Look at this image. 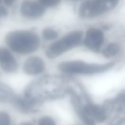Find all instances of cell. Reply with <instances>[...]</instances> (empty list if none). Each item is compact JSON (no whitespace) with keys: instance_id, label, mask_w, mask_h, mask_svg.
Listing matches in <instances>:
<instances>
[{"instance_id":"cell-1","label":"cell","mask_w":125,"mask_h":125,"mask_svg":"<svg viewBox=\"0 0 125 125\" xmlns=\"http://www.w3.org/2000/svg\"><path fill=\"white\" fill-rule=\"evenodd\" d=\"M6 44L10 50L21 55L29 54L39 47L40 39L34 32L26 30H16L8 33L5 37Z\"/></svg>"},{"instance_id":"cell-2","label":"cell","mask_w":125,"mask_h":125,"mask_svg":"<svg viewBox=\"0 0 125 125\" xmlns=\"http://www.w3.org/2000/svg\"><path fill=\"white\" fill-rule=\"evenodd\" d=\"M83 35V32L79 30L68 33L49 45L46 51V55L54 58L77 46L81 42Z\"/></svg>"},{"instance_id":"cell-3","label":"cell","mask_w":125,"mask_h":125,"mask_svg":"<svg viewBox=\"0 0 125 125\" xmlns=\"http://www.w3.org/2000/svg\"><path fill=\"white\" fill-rule=\"evenodd\" d=\"M118 1L117 0H86L80 4L79 14L81 17L83 18L97 16L113 9Z\"/></svg>"},{"instance_id":"cell-4","label":"cell","mask_w":125,"mask_h":125,"mask_svg":"<svg viewBox=\"0 0 125 125\" xmlns=\"http://www.w3.org/2000/svg\"><path fill=\"white\" fill-rule=\"evenodd\" d=\"M20 11L24 16L35 18L42 15L45 11V7L39 0H26L21 2Z\"/></svg>"},{"instance_id":"cell-5","label":"cell","mask_w":125,"mask_h":125,"mask_svg":"<svg viewBox=\"0 0 125 125\" xmlns=\"http://www.w3.org/2000/svg\"><path fill=\"white\" fill-rule=\"evenodd\" d=\"M104 40V36L103 32L98 28H92L87 31L84 43L90 49L98 52L100 50Z\"/></svg>"},{"instance_id":"cell-6","label":"cell","mask_w":125,"mask_h":125,"mask_svg":"<svg viewBox=\"0 0 125 125\" xmlns=\"http://www.w3.org/2000/svg\"><path fill=\"white\" fill-rule=\"evenodd\" d=\"M99 67L74 62L64 61L60 63L59 68L65 73L73 74L78 73H87L97 71Z\"/></svg>"},{"instance_id":"cell-7","label":"cell","mask_w":125,"mask_h":125,"mask_svg":"<svg viewBox=\"0 0 125 125\" xmlns=\"http://www.w3.org/2000/svg\"><path fill=\"white\" fill-rule=\"evenodd\" d=\"M0 65L4 71L9 73L15 72L18 67L17 60L13 54L4 47L0 48Z\"/></svg>"},{"instance_id":"cell-8","label":"cell","mask_w":125,"mask_h":125,"mask_svg":"<svg viewBox=\"0 0 125 125\" xmlns=\"http://www.w3.org/2000/svg\"><path fill=\"white\" fill-rule=\"evenodd\" d=\"M45 65L43 61L40 57L32 56L27 58L23 66L24 73L29 75H35L40 74L44 71Z\"/></svg>"},{"instance_id":"cell-9","label":"cell","mask_w":125,"mask_h":125,"mask_svg":"<svg viewBox=\"0 0 125 125\" xmlns=\"http://www.w3.org/2000/svg\"><path fill=\"white\" fill-rule=\"evenodd\" d=\"M119 47L116 43H111L108 44L103 50V55L106 57H110L115 55L119 50Z\"/></svg>"},{"instance_id":"cell-10","label":"cell","mask_w":125,"mask_h":125,"mask_svg":"<svg viewBox=\"0 0 125 125\" xmlns=\"http://www.w3.org/2000/svg\"><path fill=\"white\" fill-rule=\"evenodd\" d=\"M42 35L44 39L48 40H55L58 36V33L56 31L50 28H45L42 31Z\"/></svg>"},{"instance_id":"cell-11","label":"cell","mask_w":125,"mask_h":125,"mask_svg":"<svg viewBox=\"0 0 125 125\" xmlns=\"http://www.w3.org/2000/svg\"><path fill=\"white\" fill-rule=\"evenodd\" d=\"M11 124L9 115L5 112H0V125H11Z\"/></svg>"},{"instance_id":"cell-12","label":"cell","mask_w":125,"mask_h":125,"mask_svg":"<svg viewBox=\"0 0 125 125\" xmlns=\"http://www.w3.org/2000/svg\"><path fill=\"white\" fill-rule=\"evenodd\" d=\"M39 1L45 7L55 6L59 4L60 1L58 0H40Z\"/></svg>"},{"instance_id":"cell-13","label":"cell","mask_w":125,"mask_h":125,"mask_svg":"<svg viewBox=\"0 0 125 125\" xmlns=\"http://www.w3.org/2000/svg\"><path fill=\"white\" fill-rule=\"evenodd\" d=\"M39 125H55L53 121L48 117H44L40 120Z\"/></svg>"},{"instance_id":"cell-14","label":"cell","mask_w":125,"mask_h":125,"mask_svg":"<svg viewBox=\"0 0 125 125\" xmlns=\"http://www.w3.org/2000/svg\"><path fill=\"white\" fill-rule=\"evenodd\" d=\"M0 11L2 16L5 17L8 15V10L5 6L0 5Z\"/></svg>"},{"instance_id":"cell-15","label":"cell","mask_w":125,"mask_h":125,"mask_svg":"<svg viewBox=\"0 0 125 125\" xmlns=\"http://www.w3.org/2000/svg\"><path fill=\"white\" fill-rule=\"evenodd\" d=\"M14 1L12 0H5L4 1V3L6 6H12L14 3Z\"/></svg>"},{"instance_id":"cell-16","label":"cell","mask_w":125,"mask_h":125,"mask_svg":"<svg viewBox=\"0 0 125 125\" xmlns=\"http://www.w3.org/2000/svg\"><path fill=\"white\" fill-rule=\"evenodd\" d=\"M19 125H32L30 123L25 122L22 123Z\"/></svg>"},{"instance_id":"cell-17","label":"cell","mask_w":125,"mask_h":125,"mask_svg":"<svg viewBox=\"0 0 125 125\" xmlns=\"http://www.w3.org/2000/svg\"><path fill=\"white\" fill-rule=\"evenodd\" d=\"M2 17V16H1V12H0V18L1 17Z\"/></svg>"}]
</instances>
